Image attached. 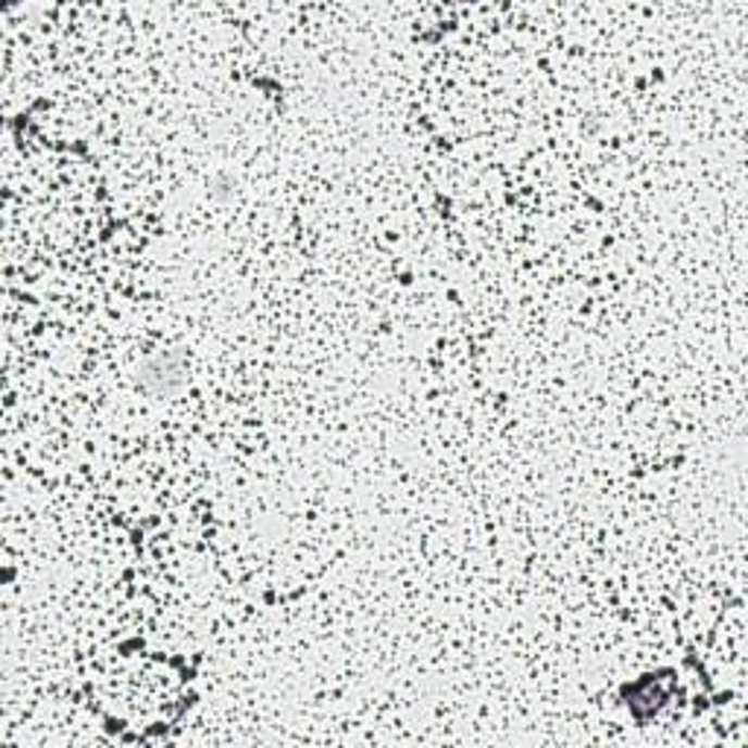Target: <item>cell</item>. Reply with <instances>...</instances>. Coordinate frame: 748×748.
I'll use <instances>...</instances> for the list:
<instances>
[{"instance_id": "1", "label": "cell", "mask_w": 748, "mask_h": 748, "mask_svg": "<svg viewBox=\"0 0 748 748\" xmlns=\"http://www.w3.org/2000/svg\"><path fill=\"white\" fill-rule=\"evenodd\" d=\"M140 384L155 395L176 392L182 381H185V365L178 354H155L138 369Z\"/></svg>"}]
</instances>
